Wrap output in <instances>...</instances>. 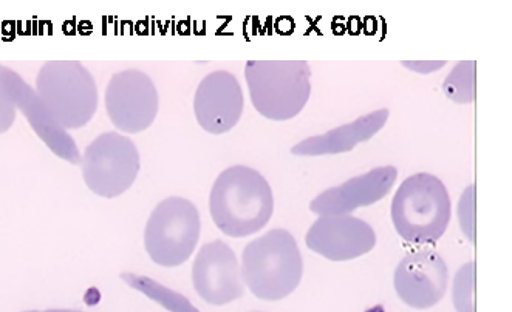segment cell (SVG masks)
<instances>
[{
    "label": "cell",
    "mask_w": 512,
    "mask_h": 312,
    "mask_svg": "<svg viewBox=\"0 0 512 312\" xmlns=\"http://www.w3.org/2000/svg\"><path fill=\"white\" fill-rule=\"evenodd\" d=\"M209 211L223 234L250 237L262 231L273 217V190L257 170L240 164L228 167L212 186Z\"/></svg>",
    "instance_id": "cell-1"
},
{
    "label": "cell",
    "mask_w": 512,
    "mask_h": 312,
    "mask_svg": "<svg viewBox=\"0 0 512 312\" xmlns=\"http://www.w3.org/2000/svg\"><path fill=\"white\" fill-rule=\"evenodd\" d=\"M245 288L265 302H279L296 291L304 262L296 238L285 229H273L246 245L242 255Z\"/></svg>",
    "instance_id": "cell-2"
},
{
    "label": "cell",
    "mask_w": 512,
    "mask_h": 312,
    "mask_svg": "<svg viewBox=\"0 0 512 312\" xmlns=\"http://www.w3.org/2000/svg\"><path fill=\"white\" fill-rule=\"evenodd\" d=\"M390 214L396 232L407 243H437L451 223V197L440 178L417 173L396 190Z\"/></svg>",
    "instance_id": "cell-3"
},
{
    "label": "cell",
    "mask_w": 512,
    "mask_h": 312,
    "mask_svg": "<svg viewBox=\"0 0 512 312\" xmlns=\"http://www.w3.org/2000/svg\"><path fill=\"white\" fill-rule=\"evenodd\" d=\"M245 78L254 109L271 121L296 118L311 96L307 61H248Z\"/></svg>",
    "instance_id": "cell-4"
},
{
    "label": "cell",
    "mask_w": 512,
    "mask_h": 312,
    "mask_svg": "<svg viewBox=\"0 0 512 312\" xmlns=\"http://www.w3.org/2000/svg\"><path fill=\"white\" fill-rule=\"evenodd\" d=\"M35 92L65 132L87 126L98 110L95 78L78 61L45 62Z\"/></svg>",
    "instance_id": "cell-5"
},
{
    "label": "cell",
    "mask_w": 512,
    "mask_h": 312,
    "mask_svg": "<svg viewBox=\"0 0 512 312\" xmlns=\"http://www.w3.org/2000/svg\"><path fill=\"white\" fill-rule=\"evenodd\" d=\"M202 221L197 207L181 197L161 201L144 229V248L152 262L177 268L188 262L197 248Z\"/></svg>",
    "instance_id": "cell-6"
},
{
    "label": "cell",
    "mask_w": 512,
    "mask_h": 312,
    "mask_svg": "<svg viewBox=\"0 0 512 312\" xmlns=\"http://www.w3.org/2000/svg\"><path fill=\"white\" fill-rule=\"evenodd\" d=\"M82 178L93 194L117 198L132 187L140 172L134 141L117 132L99 135L81 155Z\"/></svg>",
    "instance_id": "cell-7"
},
{
    "label": "cell",
    "mask_w": 512,
    "mask_h": 312,
    "mask_svg": "<svg viewBox=\"0 0 512 312\" xmlns=\"http://www.w3.org/2000/svg\"><path fill=\"white\" fill-rule=\"evenodd\" d=\"M160 107L151 76L129 68L113 75L106 89L107 116L124 133H140L154 124Z\"/></svg>",
    "instance_id": "cell-8"
},
{
    "label": "cell",
    "mask_w": 512,
    "mask_h": 312,
    "mask_svg": "<svg viewBox=\"0 0 512 312\" xmlns=\"http://www.w3.org/2000/svg\"><path fill=\"white\" fill-rule=\"evenodd\" d=\"M192 285L209 305L223 306L239 300L245 294V283L236 252L222 240L203 246L192 266Z\"/></svg>",
    "instance_id": "cell-9"
},
{
    "label": "cell",
    "mask_w": 512,
    "mask_h": 312,
    "mask_svg": "<svg viewBox=\"0 0 512 312\" xmlns=\"http://www.w3.org/2000/svg\"><path fill=\"white\" fill-rule=\"evenodd\" d=\"M393 285L401 302L410 308H432L448 291V266L432 249L412 252L396 266Z\"/></svg>",
    "instance_id": "cell-10"
},
{
    "label": "cell",
    "mask_w": 512,
    "mask_h": 312,
    "mask_svg": "<svg viewBox=\"0 0 512 312\" xmlns=\"http://www.w3.org/2000/svg\"><path fill=\"white\" fill-rule=\"evenodd\" d=\"M310 251L330 262H349L369 254L376 246L372 226L352 215L321 217L311 224L305 237Z\"/></svg>",
    "instance_id": "cell-11"
},
{
    "label": "cell",
    "mask_w": 512,
    "mask_h": 312,
    "mask_svg": "<svg viewBox=\"0 0 512 312\" xmlns=\"http://www.w3.org/2000/svg\"><path fill=\"white\" fill-rule=\"evenodd\" d=\"M245 109V98L233 73L217 70L198 84L194 96L197 123L211 135H223L239 124Z\"/></svg>",
    "instance_id": "cell-12"
},
{
    "label": "cell",
    "mask_w": 512,
    "mask_h": 312,
    "mask_svg": "<svg viewBox=\"0 0 512 312\" xmlns=\"http://www.w3.org/2000/svg\"><path fill=\"white\" fill-rule=\"evenodd\" d=\"M396 178V167H376L341 186L325 190L311 201L310 211L319 217L350 215L359 207L372 206L387 197Z\"/></svg>",
    "instance_id": "cell-13"
},
{
    "label": "cell",
    "mask_w": 512,
    "mask_h": 312,
    "mask_svg": "<svg viewBox=\"0 0 512 312\" xmlns=\"http://www.w3.org/2000/svg\"><path fill=\"white\" fill-rule=\"evenodd\" d=\"M389 115V110L379 109L369 115L359 116L353 123L297 143L291 147V153L296 156H325L352 152L358 144L367 143L376 133L381 132Z\"/></svg>",
    "instance_id": "cell-14"
},
{
    "label": "cell",
    "mask_w": 512,
    "mask_h": 312,
    "mask_svg": "<svg viewBox=\"0 0 512 312\" xmlns=\"http://www.w3.org/2000/svg\"><path fill=\"white\" fill-rule=\"evenodd\" d=\"M16 104H18V112L24 113L31 129L35 130L36 135L44 141L48 149L67 163L81 164V152L72 136L56 123L35 90L31 89L22 78L19 79L18 89H16Z\"/></svg>",
    "instance_id": "cell-15"
},
{
    "label": "cell",
    "mask_w": 512,
    "mask_h": 312,
    "mask_svg": "<svg viewBox=\"0 0 512 312\" xmlns=\"http://www.w3.org/2000/svg\"><path fill=\"white\" fill-rule=\"evenodd\" d=\"M121 279L135 289V291L143 292L144 296L157 302L158 305L168 309L171 312H200L185 296H181L178 292L160 285L155 280L143 275L137 274H121Z\"/></svg>",
    "instance_id": "cell-16"
},
{
    "label": "cell",
    "mask_w": 512,
    "mask_h": 312,
    "mask_svg": "<svg viewBox=\"0 0 512 312\" xmlns=\"http://www.w3.org/2000/svg\"><path fill=\"white\" fill-rule=\"evenodd\" d=\"M444 93L457 104H469L475 98L474 62H460L444 81Z\"/></svg>",
    "instance_id": "cell-17"
},
{
    "label": "cell",
    "mask_w": 512,
    "mask_h": 312,
    "mask_svg": "<svg viewBox=\"0 0 512 312\" xmlns=\"http://www.w3.org/2000/svg\"><path fill=\"white\" fill-rule=\"evenodd\" d=\"M21 76L0 64V133L8 132L18 116L16 89Z\"/></svg>",
    "instance_id": "cell-18"
},
{
    "label": "cell",
    "mask_w": 512,
    "mask_h": 312,
    "mask_svg": "<svg viewBox=\"0 0 512 312\" xmlns=\"http://www.w3.org/2000/svg\"><path fill=\"white\" fill-rule=\"evenodd\" d=\"M454 306L457 312H475L474 309V263H466L458 269L454 279Z\"/></svg>",
    "instance_id": "cell-19"
},
{
    "label": "cell",
    "mask_w": 512,
    "mask_h": 312,
    "mask_svg": "<svg viewBox=\"0 0 512 312\" xmlns=\"http://www.w3.org/2000/svg\"><path fill=\"white\" fill-rule=\"evenodd\" d=\"M474 187H468L465 194L461 195L458 214H460L461 231L468 235L469 240L474 241Z\"/></svg>",
    "instance_id": "cell-20"
},
{
    "label": "cell",
    "mask_w": 512,
    "mask_h": 312,
    "mask_svg": "<svg viewBox=\"0 0 512 312\" xmlns=\"http://www.w3.org/2000/svg\"><path fill=\"white\" fill-rule=\"evenodd\" d=\"M27 312H81V311H72V309H48V311H27Z\"/></svg>",
    "instance_id": "cell-21"
},
{
    "label": "cell",
    "mask_w": 512,
    "mask_h": 312,
    "mask_svg": "<svg viewBox=\"0 0 512 312\" xmlns=\"http://www.w3.org/2000/svg\"><path fill=\"white\" fill-rule=\"evenodd\" d=\"M367 312H386L383 306H375V308L369 309Z\"/></svg>",
    "instance_id": "cell-22"
}]
</instances>
